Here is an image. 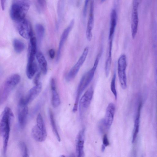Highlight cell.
Segmentation results:
<instances>
[{"mask_svg": "<svg viewBox=\"0 0 157 157\" xmlns=\"http://www.w3.org/2000/svg\"><path fill=\"white\" fill-rule=\"evenodd\" d=\"M14 118L11 109L6 107L1 115L0 121V134L3 138V154L6 153L9 138L11 124Z\"/></svg>", "mask_w": 157, "mask_h": 157, "instance_id": "obj_1", "label": "cell"}, {"mask_svg": "<svg viewBox=\"0 0 157 157\" xmlns=\"http://www.w3.org/2000/svg\"><path fill=\"white\" fill-rule=\"evenodd\" d=\"M100 52L97 56L93 67L86 72L82 77L78 84L76 96L72 111L75 113L77 110L80 95L92 80L96 70L101 56Z\"/></svg>", "mask_w": 157, "mask_h": 157, "instance_id": "obj_2", "label": "cell"}, {"mask_svg": "<svg viewBox=\"0 0 157 157\" xmlns=\"http://www.w3.org/2000/svg\"><path fill=\"white\" fill-rule=\"evenodd\" d=\"M30 5L29 0H13L10 12L11 19L17 22L25 19Z\"/></svg>", "mask_w": 157, "mask_h": 157, "instance_id": "obj_3", "label": "cell"}, {"mask_svg": "<svg viewBox=\"0 0 157 157\" xmlns=\"http://www.w3.org/2000/svg\"><path fill=\"white\" fill-rule=\"evenodd\" d=\"M21 80L20 76L14 74L8 77L5 81L1 94L0 104H2L8 98L10 93Z\"/></svg>", "mask_w": 157, "mask_h": 157, "instance_id": "obj_4", "label": "cell"}, {"mask_svg": "<svg viewBox=\"0 0 157 157\" xmlns=\"http://www.w3.org/2000/svg\"><path fill=\"white\" fill-rule=\"evenodd\" d=\"M36 123L32 130V136L37 142H43L46 138L47 132L43 118L40 113L37 117Z\"/></svg>", "mask_w": 157, "mask_h": 157, "instance_id": "obj_5", "label": "cell"}, {"mask_svg": "<svg viewBox=\"0 0 157 157\" xmlns=\"http://www.w3.org/2000/svg\"><path fill=\"white\" fill-rule=\"evenodd\" d=\"M126 57L125 55H121L118 60V74L122 88L125 89L127 87L126 70L127 67Z\"/></svg>", "mask_w": 157, "mask_h": 157, "instance_id": "obj_6", "label": "cell"}, {"mask_svg": "<svg viewBox=\"0 0 157 157\" xmlns=\"http://www.w3.org/2000/svg\"><path fill=\"white\" fill-rule=\"evenodd\" d=\"M28 105L24 98H20L17 105V115L19 126L21 128L24 127L26 123L29 112Z\"/></svg>", "mask_w": 157, "mask_h": 157, "instance_id": "obj_7", "label": "cell"}, {"mask_svg": "<svg viewBox=\"0 0 157 157\" xmlns=\"http://www.w3.org/2000/svg\"><path fill=\"white\" fill-rule=\"evenodd\" d=\"M89 48L86 47L75 64L72 67L66 77L67 81L69 82L73 79L78 73L80 67L82 65L87 56Z\"/></svg>", "mask_w": 157, "mask_h": 157, "instance_id": "obj_8", "label": "cell"}, {"mask_svg": "<svg viewBox=\"0 0 157 157\" xmlns=\"http://www.w3.org/2000/svg\"><path fill=\"white\" fill-rule=\"evenodd\" d=\"M18 31L20 35L24 38L30 39L33 35L31 25L25 18L16 22Z\"/></svg>", "mask_w": 157, "mask_h": 157, "instance_id": "obj_9", "label": "cell"}, {"mask_svg": "<svg viewBox=\"0 0 157 157\" xmlns=\"http://www.w3.org/2000/svg\"><path fill=\"white\" fill-rule=\"evenodd\" d=\"M94 1L91 0L90 4L88 21L86 31V36L87 40L90 41L92 37V30L94 25Z\"/></svg>", "mask_w": 157, "mask_h": 157, "instance_id": "obj_10", "label": "cell"}, {"mask_svg": "<svg viewBox=\"0 0 157 157\" xmlns=\"http://www.w3.org/2000/svg\"><path fill=\"white\" fill-rule=\"evenodd\" d=\"M74 23V19H72L70 21L68 25L64 30L61 35L59 42L56 58V61L57 62H58L61 56L62 48L69 34L73 28Z\"/></svg>", "mask_w": 157, "mask_h": 157, "instance_id": "obj_11", "label": "cell"}, {"mask_svg": "<svg viewBox=\"0 0 157 157\" xmlns=\"http://www.w3.org/2000/svg\"><path fill=\"white\" fill-rule=\"evenodd\" d=\"M94 92L93 88L90 87L81 98L79 101L80 111L86 109L89 107L93 98Z\"/></svg>", "mask_w": 157, "mask_h": 157, "instance_id": "obj_12", "label": "cell"}, {"mask_svg": "<svg viewBox=\"0 0 157 157\" xmlns=\"http://www.w3.org/2000/svg\"><path fill=\"white\" fill-rule=\"evenodd\" d=\"M115 109V105L112 103L109 104L106 108L103 122L105 126L107 129L109 128L112 124L114 119Z\"/></svg>", "mask_w": 157, "mask_h": 157, "instance_id": "obj_13", "label": "cell"}, {"mask_svg": "<svg viewBox=\"0 0 157 157\" xmlns=\"http://www.w3.org/2000/svg\"><path fill=\"white\" fill-rule=\"evenodd\" d=\"M40 82L31 88L25 98H24L25 102L27 104L33 101L39 94L42 89Z\"/></svg>", "mask_w": 157, "mask_h": 157, "instance_id": "obj_14", "label": "cell"}, {"mask_svg": "<svg viewBox=\"0 0 157 157\" xmlns=\"http://www.w3.org/2000/svg\"><path fill=\"white\" fill-rule=\"evenodd\" d=\"M84 129L80 130L76 138V152L78 157L84 156Z\"/></svg>", "mask_w": 157, "mask_h": 157, "instance_id": "obj_15", "label": "cell"}, {"mask_svg": "<svg viewBox=\"0 0 157 157\" xmlns=\"http://www.w3.org/2000/svg\"><path fill=\"white\" fill-rule=\"evenodd\" d=\"M139 22L138 8L133 7L131 14V29L132 38L134 39L136 34Z\"/></svg>", "mask_w": 157, "mask_h": 157, "instance_id": "obj_16", "label": "cell"}, {"mask_svg": "<svg viewBox=\"0 0 157 157\" xmlns=\"http://www.w3.org/2000/svg\"><path fill=\"white\" fill-rule=\"evenodd\" d=\"M36 51V40L33 36L30 38L28 48V62L35 61V57Z\"/></svg>", "mask_w": 157, "mask_h": 157, "instance_id": "obj_17", "label": "cell"}, {"mask_svg": "<svg viewBox=\"0 0 157 157\" xmlns=\"http://www.w3.org/2000/svg\"><path fill=\"white\" fill-rule=\"evenodd\" d=\"M117 11L113 9L110 15V25L109 35V40L113 39L114 34L117 25Z\"/></svg>", "mask_w": 157, "mask_h": 157, "instance_id": "obj_18", "label": "cell"}, {"mask_svg": "<svg viewBox=\"0 0 157 157\" xmlns=\"http://www.w3.org/2000/svg\"><path fill=\"white\" fill-rule=\"evenodd\" d=\"M113 42V39L109 40L108 55L105 61V75L107 77L109 75L111 66Z\"/></svg>", "mask_w": 157, "mask_h": 157, "instance_id": "obj_19", "label": "cell"}, {"mask_svg": "<svg viewBox=\"0 0 157 157\" xmlns=\"http://www.w3.org/2000/svg\"><path fill=\"white\" fill-rule=\"evenodd\" d=\"M142 106V102H140L139 104L137 113L134 122V131L132 140V142L133 143H134L135 141L139 131L140 117Z\"/></svg>", "mask_w": 157, "mask_h": 157, "instance_id": "obj_20", "label": "cell"}, {"mask_svg": "<svg viewBox=\"0 0 157 157\" xmlns=\"http://www.w3.org/2000/svg\"><path fill=\"white\" fill-rule=\"evenodd\" d=\"M36 56L41 72L43 74H46L47 71V64L44 56L40 52H37Z\"/></svg>", "mask_w": 157, "mask_h": 157, "instance_id": "obj_21", "label": "cell"}, {"mask_svg": "<svg viewBox=\"0 0 157 157\" xmlns=\"http://www.w3.org/2000/svg\"><path fill=\"white\" fill-rule=\"evenodd\" d=\"M37 70V66L35 61L28 62L26 68V75L29 79L34 76Z\"/></svg>", "mask_w": 157, "mask_h": 157, "instance_id": "obj_22", "label": "cell"}, {"mask_svg": "<svg viewBox=\"0 0 157 157\" xmlns=\"http://www.w3.org/2000/svg\"><path fill=\"white\" fill-rule=\"evenodd\" d=\"M49 115L50 123L53 132L57 138V140L59 142H60L61 140L60 138L56 127L53 113L51 109L49 110Z\"/></svg>", "mask_w": 157, "mask_h": 157, "instance_id": "obj_23", "label": "cell"}, {"mask_svg": "<svg viewBox=\"0 0 157 157\" xmlns=\"http://www.w3.org/2000/svg\"><path fill=\"white\" fill-rule=\"evenodd\" d=\"M52 90L51 103L54 108L59 106L60 104L59 96L56 90V88L51 89Z\"/></svg>", "mask_w": 157, "mask_h": 157, "instance_id": "obj_24", "label": "cell"}, {"mask_svg": "<svg viewBox=\"0 0 157 157\" xmlns=\"http://www.w3.org/2000/svg\"><path fill=\"white\" fill-rule=\"evenodd\" d=\"M13 46L15 52L17 53L22 52L25 48V44L20 40L14 39L13 42Z\"/></svg>", "mask_w": 157, "mask_h": 157, "instance_id": "obj_25", "label": "cell"}, {"mask_svg": "<svg viewBox=\"0 0 157 157\" xmlns=\"http://www.w3.org/2000/svg\"><path fill=\"white\" fill-rule=\"evenodd\" d=\"M35 29L37 39L39 42L40 43L44 35V28L42 24L38 23L36 25Z\"/></svg>", "mask_w": 157, "mask_h": 157, "instance_id": "obj_26", "label": "cell"}, {"mask_svg": "<svg viewBox=\"0 0 157 157\" xmlns=\"http://www.w3.org/2000/svg\"><path fill=\"white\" fill-rule=\"evenodd\" d=\"M18 145L22 156L23 157H29L28 149L25 143L24 142L21 141L19 143Z\"/></svg>", "mask_w": 157, "mask_h": 157, "instance_id": "obj_27", "label": "cell"}, {"mask_svg": "<svg viewBox=\"0 0 157 157\" xmlns=\"http://www.w3.org/2000/svg\"><path fill=\"white\" fill-rule=\"evenodd\" d=\"M116 78V74L115 72L111 79L110 83V89L115 97V99H116L117 98V92L115 86Z\"/></svg>", "mask_w": 157, "mask_h": 157, "instance_id": "obj_28", "label": "cell"}, {"mask_svg": "<svg viewBox=\"0 0 157 157\" xmlns=\"http://www.w3.org/2000/svg\"><path fill=\"white\" fill-rule=\"evenodd\" d=\"M90 0H85L83 10V14L84 17L86 16L88 5Z\"/></svg>", "mask_w": 157, "mask_h": 157, "instance_id": "obj_29", "label": "cell"}, {"mask_svg": "<svg viewBox=\"0 0 157 157\" xmlns=\"http://www.w3.org/2000/svg\"><path fill=\"white\" fill-rule=\"evenodd\" d=\"M102 146L106 147L109 145V142L106 134L104 135L102 140Z\"/></svg>", "mask_w": 157, "mask_h": 157, "instance_id": "obj_30", "label": "cell"}, {"mask_svg": "<svg viewBox=\"0 0 157 157\" xmlns=\"http://www.w3.org/2000/svg\"><path fill=\"white\" fill-rule=\"evenodd\" d=\"M38 5L40 8H43L44 7L45 4V0H36Z\"/></svg>", "mask_w": 157, "mask_h": 157, "instance_id": "obj_31", "label": "cell"}, {"mask_svg": "<svg viewBox=\"0 0 157 157\" xmlns=\"http://www.w3.org/2000/svg\"><path fill=\"white\" fill-rule=\"evenodd\" d=\"M40 76V72H39L35 76L34 80V82L35 85L38 84L40 82H39V80Z\"/></svg>", "mask_w": 157, "mask_h": 157, "instance_id": "obj_32", "label": "cell"}, {"mask_svg": "<svg viewBox=\"0 0 157 157\" xmlns=\"http://www.w3.org/2000/svg\"><path fill=\"white\" fill-rule=\"evenodd\" d=\"M120 0H114L113 3V9L117 10L119 7Z\"/></svg>", "mask_w": 157, "mask_h": 157, "instance_id": "obj_33", "label": "cell"}, {"mask_svg": "<svg viewBox=\"0 0 157 157\" xmlns=\"http://www.w3.org/2000/svg\"><path fill=\"white\" fill-rule=\"evenodd\" d=\"M55 54V51L53 49H51L49 50V55L51 59H53L54 58Z\"/></svg>", "mask_w": 157, "mask_h": 157, "instance_id": "obj_34", "label": "cell"}, {"mask_svg": "<svg viewBox=\"0 0 157 157\" xmlns=\"http://www.w3.org/2000/svg\"><path fill=\"white\" fill-rule=\"evenodd\" d=\"M50 86L51 89L56 88L55 81L53 78H52L51 80Z\"/></svg>", "mask_w": 157, "mask_h": 157, "instance_id": "obj_35", "label": "cell"}, {"mask_svg": "<svg viewBox=\"0 0 157 157\" xmlns=\"http://www.w3.org/2000/svg\"><path fill=\"white\" fill-rule=\"evenodd\" d=\"M140 0H133V6L138 8L139 5Z\"/></svg>", "mask_w": 157, "mask_h": 157, "instance_id": "obj_36", "label": "cell"}, {"mask_svg": "<svg viewBox=\"0 0 157 157\" xmlns=\"http://www.w3.org/2000/svg\"><path fill=\"white\" fill-rule=\"evenodd\" d=\"M6 1V0H0L1 6L2 10H4L5 9V6Z\"/></svg>", "mask_w": 157, "mask_h": 157, "instance_id": "obj_37", "label": "cell"}, {"mask_svg": "<svg viewBox=\"0 0 157 157\" xmlns=\"http://www.w3.org/2000/svg\"><path fill=\"white\" fill-rule=\"evenodd\" d=\"M106 0H100L101 2H105Z\"/></svg>", "mask_w": 157, "mask_h": 157, "instance_id": "obj_38", "label": "cell"}]
</instances>
